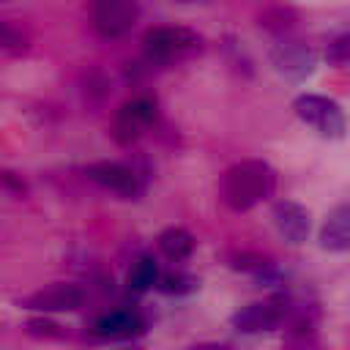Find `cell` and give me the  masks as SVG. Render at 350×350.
I'll use <instances>...</instances> for the list:
<instances>
[{
    "instance_id": "obj_19",
    "label": "cell",
    "mask_w": 350,
    "mask_h": 350,
    "mask_svg": "<svg viewBox=\"0 0 350 350\" xmlns=\"http://www.w3.org/2000/svg\"><path fill=\"white\" fill-rule=\"evenodd\" d=\"M25 331H27L30 336H38V339H60V336H63L60 325L52 323V320H46V317H30V320L25 323Z\"/></svg>"
},
{
    "instance_id": "obj_11",
    "label": "cell",
    "mask_w": 350,
    "mask_h": 350,
    "mask_svg": "<svg viewBox=\"0 0 350 350\" xmlns=\"http://www.w3.org/2000/svg\"><path fill=\"white\" fill-rule=\"evenodd\" d=\"M273 224L282 232V238L290 241V243H295V246L309 238V227H312L309 211L304 205L293 202V200H279L273 205Z\"/></svg>"
},
{
    "instance_id": "obj_9",
    "label": "cell",
    "mask_w": 350,
    "mask_h": 350,
    "mask_svg": "<svg viewBox=\"0 0 350 350\" xmlns=\"http://www.w3.org/2000/svg\"><path fill=\"white\" fill-rule=\"evenodd\" d=\"M82 301H85V293L77 284L57 282V284H49V287H41V290L30 293L22 301V306L46 314V312H74V309L82 306Z\"/></svg>"
},
{
    "instance_id": "obj_21",
    "label": "cell",
    "mask_w": 350,
    "mask_h": 350,
    "mask_svg": "<svg viewBox=\"0 0 350 350\" xmlns=\"http://www.w3.org/2000/svg\"><path fill=\"white\" fill-rule=\"evenodd\" d=\"M0 186H3L8 194H14V197H25V194H27L25 178L16 175V172H11V170H0Z\"/></svg>"
},
{
    "instance_id": "obj_1",
    "label": "cell",
    "mask_w": 350,
    "mask_h": 350,
    "mask_svg": "<svg viewBox=\"0 0 350 350\" xmlns=\"http://www.w3.org/2000/svg\"><path fill=\"white\" fill-rule=\"evenodd\" d=\"M276 189V172L268 161L260 159H246L232 164L224 175H221V202L230 211H249L254 205H260L262 200H268Z\"/></svg>"
},
{
    "instance_id": "obj_3",
    "label": "cell",
    "mask_w": 350,
    "mask_h": 350,
    "mask_svg": "<svg viewBox=\"0 0 350 350\" xmlns=\"http://www.w3.org/2000/svg\"><path fill=\"white\" fill-rule=\"evenodd\" d=\"M293 109L295 115L312 126L320 137H328V139H342L345 137V129H347V120H345V112L342 107L328 98V96H320V93H301L295 101H293Z\"/></svg>"
},
{
    "instance_id": "obj_18",
    "label": "cell",
    "mask_w": 350,
    "mask_h": 350,
    "mask_svg": "<svg viewBox=\"0 0 350 350\" xmlns=\"http://www.w3.org/2000/svg\"><path fill=\"white\" fill-rule=\"evenodd\" d=\"M27 44H30V41H27V36H25V30H22V27H16L14 22L0 19V49L19 55V52H25V49H27Z\"/></svg>"
},
{
    "instance_id": "obj_22",
    "label": "cell",
    "mask_w": 350,
    "mask_h": 350,
    "mask_svg": "<svg viewBox=\"0 0 350 350\" xmlns=\"http://www.w3.org/2000/svg\"><path fill=\"white\" fill-rule=\"evenodd\" d=\"M186 3H194V0H186Z\"/></svg>"
},
{
    "instance_id": "obj_17",
    "label": "cell",
    "mask_w": 350,
    "mask_h": 350,
    "mask_svg": "<svg viewBox=\"0 0 350 350\" xmlns=\"http://www.w3.org/2000/svg\"><path fill=\"white\" fill-rule=\"evenodd\" d=\"M156 287L161 293H170V295H186V293L197 290V279L191 273H183V271H167L164 276H159Z\"/></svg>"
},
{
    "instance_id": "obj_12",
    "label": "cell",
    "mask_w": 350,
    "mask_h": 350,
    "mask_svg": "<svg viewBox=\"0 0 350 350\" xmlns=\"http://www.w3.org/2000/svg\"><path fill=\"white\" fill-rule=\"evenodd\" d=\"M320 246L328 252H350V202L336 205L323 227H320Z\"/></svg>"
},
{
    "instance_id": "obj_16",
    "label": "cell",
    "mask_w": 350,
    "mask_h": 350,
    "mask_svg": "<svg viewBox=\"0 0 350 350\" xmlns=\"http://www.w3.org/2000/svg\"><path fill=\"white\" fill-rule=\"evenodd\" d=\"M260 27H265L268 33L284 38L295 27V14L290 8H284V5H271V8H265L260 14Z\"/></svg>"
},
{
    "instance_id": "obj_8",
    "label": "cell",
    "mask_w": 350,
    "mask_h": 350,
    "mask_svg": "<svg viewBox=\"0 0 350 350\" xmlns=\"http://www.w3.org/2000/svg\"><path fill=\"white\" fill-rule=\"evenodd\" d=\"M271 63H273V68L282 77H287L293 82H301V79H306L314 71L317 57H314V49L312 46H306L304 41H295V38L284 36V38H279V44H273Z\"/></svg>"
},
{
    "instance_id": "obj_6",
    "label": "cell",
    "mask_w": 350,
    "mask_h": 350,
    "mask_svg": "<svg viewBox=\"0 0 350 350\" xmlns=\"http://www.w3.org/2000/svg\"><path fill=\"white\" fill-rule=\"evenodd\" d=\"M230 323L241 334H262V331H273V328L284 325L287 323V293L238 309L230 317Z\"/></svg>"
},
{
    "instance_id": "obj_10",
    "label": "cell",
    "mask_w": 350,
    "mask_h": 350,
    "mask_svg": "<svg viewBox=\"0 0 350 350\" xmlns=\"http://www.w3.org/2000/svg\"><path fill=\"white\" fill-rule=\"evenodd\" d=\"M145 331V320L131 312V309H115L101 314L93 323V334L101 339H112V342H126V339H137Z\"/></svg>"
},
{
    "instance_id": "obj_15",
    "label": "cell",
    "mask_w": 350,
    "mask_h": 350,
    "mask_svg": "<svg viewBox=\"0 0 350 350\" xmlns=\"http://www.w3.org/2000/svg\"><path fill=\"white\" fill-rule=\"evenodd\" d=\"M126 284H129L131 293H148L150 287H156L159 284V265H156V260L148 257V254L137 257L131 262V268H129Z\"/></svg>"
},
{
    "instance_id": "obj_7",
    "label": "cell",
    "mask_w": 350,
    "mask_h": 350,
    "mask_svg": "<svg viewBox=\"0 0 350 350\" xmlns=\"http://www.w3.org/2000/svg\"><path fill=\"white\" fill-rule=\"evenodd\" d=\"M85 175L93 183H98L101 189H107V191H112V194H118L123 200H134L145 189L139 172L134 167L120 164V161H93V164H88Z\"/></svg>"
},
{
    "instance_id": "obj_20",
    "label": "cell",
    "mask_w": 350,
    "mask_h": 350,
    "mask_svg": "<svg viewBox=\"0 0 350 350\" xmlns=\"http://www.w3.org/2000/svg\"><path fill=\"white\" fill-rule=\"evenodd\" d=\"M325 57H328L331 63H336V66H342V63H350V33L339 36V38H336V41L328 46Z\"/></svg>"
},
{
    "instance_id": "obj_14",
    "label": "cell",
    "mask_w": 350,
    "mask_h": 350,
    "mask_svg": "<svg viewBox=\"0 0 350 350\" xmlns=\"http://www.w3.org/2000/svg\"><path fill=\"white\" fill-rule=\"evenodd\" d=\"M156 246H159V252H161L167 260L180 262V260H186V257L194 252V238H191V232L183 230V227H167V230L159 235Z\"/></svg>"
},
{
    "instance_id": "obj_2",
    "label": "cell",
    "mask_w": 350,
    "mask_h": 350,
    "mask_svg": "<svg viewBox=\"0 0 350 350\" xmlns=\"http://www.w3.org/2000/svg\"><path fill=\"white\" fill-rule=\"evenodd\" d=\"M142 46H145V57L150 63H178V60H186L191 55H197L202 49V38L189 30V27H170V25H161V27H150L142 38Z\"/></svg>"
},
{
    "instance_id": "obj_4",
    "label": "cell",
    "mask_w": 350,
    "mask_h": 350,
    "mask_svg": "<svg viewBox=\"0 0 350 350\" xmlns=\"http://www.w3.org/2000/svg\"><path fill=\"white\" fill-rule=\"evenodd\" d=\"M137 16H139L137 0H90V27L96 30V36L107 41L131 33Z\"/></svg>"
},
{
    "instance_id": "obj_13",
    "label": "cell",
    "mask_w": 350,
    "mask_h": 350,
    "mask_svg": "<svg viewBox=\"0 0 350 350\" xmlns=\"http://www.w3.org/2000/svg\"><path fill=\"white\" fill-rule=\"evenodd\" d=\"M230 265H232L235 271L252 273L260 284H268V287L282 282V271H279V265H276L271 257L260 254V252H238V254L230 257Z\"/></svg>"
},
{
    "instance_id": "obj_5",
    "label": "cell",
    "mask_w": 350,
    "mask_h": 350,
    "mask_svg": "<svg viewBox=\"0 0 350 350\" xmlns=\"http://www.w3.org/2000/svg\"><path fill=\"white\" fill-rule=\"evenodd\" d=\"M159 118V107L150 96H137L120 104L112 118V137L118 145H134Z\"/></svg>"
}]
</instances>
